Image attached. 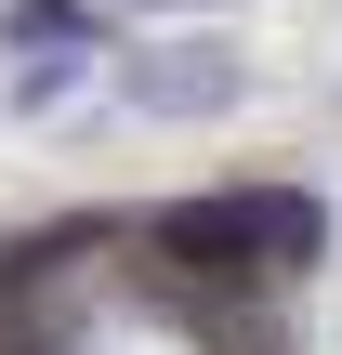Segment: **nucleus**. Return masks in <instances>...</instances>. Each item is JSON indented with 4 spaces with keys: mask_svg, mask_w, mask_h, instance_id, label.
<instances>
[{
    "mask_svg": "<svg viewBox=\"0 0 342 355\" xmlns=\"http://www.w3.org/2000/svg\"><path fill=\"white\" fill-rule=\"evenodd\" d=\"M0 26H13V40H26V53H66V66H79V53H92V13H79V0H13V13H0Z\"/></svg>",
    "mask_w": 342,
    "mask_h": 355,
    "instance_id": "7ed1b4c3",
    "label": "nucleus"
},
{
    "mask_svg": "<svg viewBox=\"0 0 342 355\" xmlns=\"http://www.w3.org/2000/svg\"><path fill=\"white\" fill-rule=\"evenodd\" d=\"M158 237V263H185V277H277V263H316V198H290V184H237V198H185V211H158L145 224Z\"/></svg>",
    "mask_w": 342,
    "mask_h": 355,
    "instance_id": "f257e3e1",
    "label": "nucleus"
},
{
    "mask_svg": "<svg viewBox=\"0 0 342 355\" xmlns=\"http://www.w3.org/2000/svg\"><path fill=\"white\" fill-rule=\"evenodd\" d=\"M132 105L145 119H211V105H237V53H211V40L132 53Z\"/></svg>",
    "mask_w": 342,
    "mask_h": 355,
    "instance_id": "f03ea898",
    "label": "nucleus"
}]
</instances>
